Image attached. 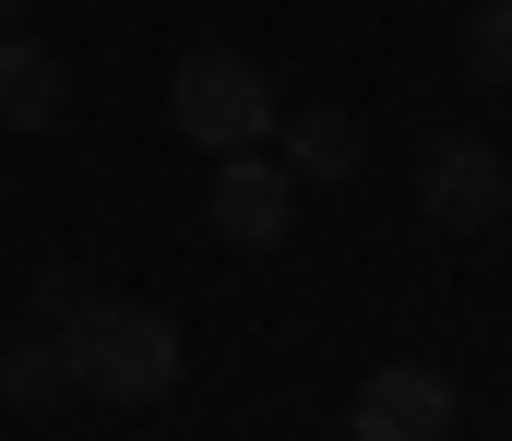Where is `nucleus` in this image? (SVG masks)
Here are the masks:
<instances>
[{"instance_id":"obj_1","label":"nucleus","mask_w":512,"mask_h":441,"mask_svg":"<svg viewBox=\"0 0 512 441\" xmlns=\"http://www.w3.org/2000/svg\"><path fill=\"white\" fill-rule=\"evenodd\" d=\"M60 358H72V394H96V406H167L179 394V322L131 310V298H96L84 322H60Z\"/></svg>"},{"instance_id":"obj_2","label":"nucleus","mask_w":512,"mask_h":441,"mask_svg":"<svg viewBox=\"0 0 512 441\" xmlns=\"http://www.w3.org/2000/svg\"><path fill=\"white\" fill-rule=\"evenodd\" d=\"M167 120L203 155H251L262 132H274V84H262L251 48H191V60L167 72Z\"/></svg>"},{"instance_id":"obj_3","label":"nucleus","mask_w":512,"mask_h":441,"mask_svg":"<svg viewBox=\"0 0 512 441\" xmlns=\"http://www.w3.org/2000/svg\"><path fill=\"white\" fill-rule=\"evenodd\" d=\"M417 215L453 227V239H489V227L512 215L501 144H477V132H429V144H417Z\"/></svg>"},{"instance_id":"obj_4","label":"nucleus","mask_w":512,"mask_h":441,"mask_svg":"<svg viewBox=\"0 0 512 441\" xmlns=\"http://www.w3.org/2000/svg\"><path fill=\"white\" fill-rule=\"evenodd\" d=\"M453 430H465V394L429 358H393L358 382V441H453Z\"/></svg>"},{"instance_id":"obj_5","label":"nucleus","mask_w":512,"mask_h":441,"mask_svg":"<svg viewBox=\"0 0 512 441\" xmlns=\"http://www.w3.org/2000/svg\"><path fill=\"white\" fill-rule=\"evenodd\" d=\"M286 215H298V179H286L262 144H251V155H215V227H227L239 251H274Z\"/></svg>"},{"instance_id":"obj_6","label":"nucleus","mask_w":512,"mask_h":441,"mask_svg":"<svg viewBox=\"0 0 512 441\" xmlns=\"http://www.w3.org/2000/svg\"><path fill=\"white\" fill-rule=\"evenodd\" d=\"M60 108H72L60 48H36L24 24H0V132H60Z\"/></svg>"},{"instance_id":"obj_7","label":"nucleus","mask_w":512,"mask_h":441,"mask_svg":"<svg viewBox=\"0 0 512 441\" xmlns=\"http://www.w3.org/2000/svg\"><path fill=\"white\" fill-rule=\"evenodd\" d=\"M274 132H286V155H274L286 179H358V120H346V108H298V120H274Z\"/></svg>"},{"instance_id":"obj_8","label":"nucleus","mask_w":512,"mask_h":441,"mask_svg":"<svg viewBox=\"0 0 512 441\" xmlns=\"http://www.w3.org/2000/svg\"><path fill=\"white\" fill-rule=\"evenodd\" d=\"M0 406H24V418L72 406V358H60V334H36V346H0Z\"/></svg>"},{"instance_id":"obj_9","label":"nucleus","mask_w":512,"mask_h":441,"mask_svg":"<svg viewBox=\"0 0 512 441\" xmlns=\"http://www.w3.org/2000/svg\"><path fill=\"white\" fill-rule=\"evenodd\" d=\"M465 72L477 84H512V0H477L465 12Z\"/></svg>"},{"instance_id":"obj_10","label":"nucleus","mask_w":512,"mask_h":441,"mask_svg":"<svg viewBox=\"0 0 512 441\" xmlns=\"http://www.w3.org/2000/svg\"><path fill=\"white\" fill-rule=\"evenodd\" d=\"M84 310H96V275H72V263L36 275V322H84Z\"/></svg>"},{"instance_id":"obj_11","label":"nucleus","mask_w":512,"mask_h":441,"mask_svg":"<svg viewBox=\"0 0 512 441\" xmlns=\"http://www.w3.org/2000/svg\"><path fill=\"white\" fill-rule=\"evenodd\" d=\"M0 24H24V0H0Z\"/></svg>"}]
</instances>
